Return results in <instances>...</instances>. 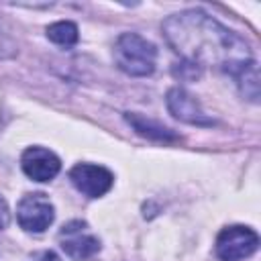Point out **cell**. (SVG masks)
<instances>
[{"instance_id": "obj_10", "label": "cell", "mask_w": 261, "mask_h": 261, "mask_svg": "<svg viewBox=\"0 0 261 261\" xmlns=\"http://www.w3.org/2000/svg\"><path fill=\"white\" fill-rule=\"evenodd\" d=\"M47 37H49V41H53L57 45L69 47L77 41V27L69 20H59V22H53L51 27H47Z\"/></svg>"}, {"instance_id": "obj_11", "label": "cell", "mask_w": 261, "mask_h": 261, "mask_svg": "<svg viewBox=\"0 0 261 261\" xmlns=\"http://www.w3.org/2000/svg\"><path fill=\"white\" fill-rule=\"evenodd\" d=\"M14 53V45H12V41H10V37L2 31V27H0V57H8V55H12Z\"/></svg>"}, {"instance_id": "obj_6", "label": "cell", "mask_w": 261, "mask_h": 261, "mask_svg": "<svg viewBox=\"0 0 261 261\" xmlns=\"http://www.w3.org/2000/svg\"><path fill=\"white\" fill-rule=\"evenodd\" d=\"M69 179L88 198H100V196H104L112 188V181H114L112 173L106 167L94 165V163H77L69 171Z\"/></svg>"}, {"instance_id": "obj_8", "label": "cell", "mask_w": 261, "mask_h": 261, "mask_svg": "<svg viewBox=\"0 0 261 261\" xmlns=\"http://www.w3.org/2000/svg\"><path fill=\"white\" fill-rule=\"evenodd\" d=\"M20 165H22V171L35 181H49L61 169L59 157L53 151L43 149V147H29L22 153Z\"/></svg>"}, {"instance_id": "obj_12", "label": "cell", "mask_w": 261, "mask_h": 261, "mask_svg": "<svg viewBox=\"0 0 261 261\" xmlns=\"http://www.w3.org/2000/svg\"><path fill=\"white\" fill-rule=\"evenodd\" d=\"M8 220H10V212H8V204L6 200L0 196V230H4L8 226Z\"/></svg>"}, {"instance_id": "obj_2", "label": "cell", "mask_w": 261, "mask_h": 261, "mask_svg": "<svg viewBox=\"0 0 261 261\" xmlns=\"http://www.w3.org/2000/svg\"><path fill=\"white\" fill-rule=\"evenodd\" d=\"M114 61L128 75H149L155 69L157 49L137 33H122L114 43Z\"/></svg>"}, {"instance_id": "obj_13", "label": "cell", "mask_w": 261, "mask_h": 261, "mask_svg": "<svg viewBox=\"0 0 261 261\" xmlns=\"http://www.w3.org/2000/svg\"><path fill=\"white\" fill-rule=\"evenodd\" d=\"M31 261H61V259H59V255L53 253V251H41V253H37Z\"/></svg>"}, {"instance_id": "obj_5", "label": "cell", "mask_w": 261, "mask_h": 261, "mask_svg": "<svg viewBox=\"0 0 261 261\" xmlns=\"http://www.w3.org/2000/svg\"><path fill=\"white\" fill-rule=\"evenodd\" d=\"M59 245L65 251V255L75 261L90 259L92 255H96L100 251L98 237H94L90 232L88 224L82 220H71V222L63 224V228L59 230Z\"/></svg>"}, {"instance_id": "obj_9", "label": "cell", "mask_w": 261, "mask_h": 261, "mask_svg": "<svg viewBox=\"0 0 261 261\" xmlns=\"http://www.w3.org/2000/svg\"><path fill=\"white\" fill-rule=\"evenodd\" d=\"M126 122L143 137H149V139H155V141H177V135H173L169 128H165L163 124L151 120V118H145L141 114H135V112H128L126 114Z\"/></svg>"}, {"instance_id": "obj_1", "label": "cell", "mask_w": 261, "mask_h": 261, "mask_svg": "<svg viewBox=\"0 0 261 261\" xmlns=\"http://www.w3.org/2000/svg\"><path fill=\"white\" fill-rule=\"evenodd\" d=\"M163 35L184 61L200 69L212 65L239 75L255 63L249 45L239 35L198 10L169 16L163 22Z\"/></svg>"}, {"instance_id": "obj_7", "label": "cell", "mask_w": 261, "mask_h": 261, "mask_svg": "<svg viewBox=\"0 0 261 261\" xmlns=\"http://www.w3.org/2000/svg\"><path fill=\"white\" fill-rule=\"evenodd\" d=\"M167 108L181 122L196 124V126H212L214 124V120L204 114L200 102L184 88H171L167 92Z\"/></svg>"}, {"instance_id": "obj_3", "label": "cell", "mask_w": 261, "mask_h": 261, "mask_svg": "<svg viewBox=\"0 0 261 261\" xmlns=\"http://www.w3.org/2000/svg\"><path fill=\"white\" fill-rule=\"evenodd\" d=\"M259 247V234L243 224L226 226L216 239V255L220 261H241L253 255Z\"/></svg>"}, {"instance_id": "obj_4", "label": "cell", "mask_w": 261, "mask_h": 261, "mask_svg": "<svg viewBox=\"0 0 261 261\" xmlns=\"http://www.w3.org/2000/svg\"><path fill=\"white\" fill-rule=\"evenodd\" d=\"M55 218V208L49 202V198L41 192L37 194H27L16 208V220L20 228L29 232H43L49 228V224Z\"/></svg>"}]
</instances>
